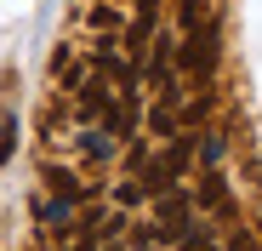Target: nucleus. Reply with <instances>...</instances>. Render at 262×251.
<instances>
[{
  "label": "nucleus",
  "instance_id": "9",
  "mask_svg": "<svg viewBox=\"0 0 262 251\" xmlns=\"http://www.w3.org/2000/svg\"><path fill=\"white\" fill-rule=\"evenodd\" d=\"M12 149H17V114H0V165L12 160Z\"/></svg>",
  "mask_w": 262,
  "mask_h": 251
},
{
  "label": "nucleus",
  "instance_id": "13",
  "mask_svg": "<svg viewBox=\"0 0 262 251\" xmlns=\"http://www.w3.org/2000/svg\"><path fill=\"white\" fill-rule=\"evenodd\" d=\"M200 149H205V165L223 160V137H216V132H205V143H200Z\"/></svg>",
  "mask_w": 262,
  "mask_h": 251
},
{
  "label": "nucleus",
  "instance_id": "1",
  "mask_svg": "<svg viewBox=\"0 0 262 251\" xmlns=\"http://www.w3.org/2000/svg\"><path fill=\"white\" fill-rule=\"evenodd\" d=\"M216 57H223V29H216V23H194L188 40L177 46V63H183L188 74L211 80V74H216Z\"/></svg>",
  "mask_w": 262,
  "mask_h": 251
},
{
  "label": "nucleus",
  "instance_id": "8",
  "mask_svg": "<svg viewBox=\"0 0 262 251\" xmlns=\"http://www.w3.org/2000/svg\"><path fill=\"white\" fill-rule=\"evenodd\" d=\"M103 109H108V86H85V92H80V114H85V120H97Z\"/></svg>",
  "mask_w": 262,
  "mask_h": 251
},
{
  "label": "nucleus",
  "instance_id": "4",
  "mask_svg": "<svg viewBox=\"0 0 262 251\" xmlns=\"http://www.w3.org/2000/svg\"><path fill=\"white\" fill-rule=\"evenodd\" d=\"M46 189H52L63 205H80L85 194H92V183H80L74 172H57V165H46Z\"/></svg>",
  "mask_w": 262,
  "mask_h": 251
},
{
  "label": "nucleus",
  "instance_id": "3",
  "mask_svg": "<svg viewBox=\"0 0 262 251\" xmlns=\"http://www.w3.org/2000/svg\"><path fill=\"white\" fill-rule=\"evenodd\" d=\"M194 200H200V212H211V217H234V194H228V177L216 172V165H211V172L200 177Z\"/></svg>",
  "mask_w": 262,
  "mask_h": 251
},
{
  "label": "nucleus",
  "instance_id": "6",
  "mask_svg": "<svg viewBox=\"0 0 262 251\" xmlns=\"http://www.w3.org/2000/svg\"><path fill=\"white\" fill-rule=\"evenodd\" d=\"M80 149L92 154V160H114V137L108 132H80Z\"/></svg>",
  "mask_w": 262,
  "mask_h": 251
},
{
  "label": "nucleus",
  "instance_id": "10",
  "mask_svg": "<svg viewBox=\"0 0 262 251\" xmlns=\"http://www.w3.org/2000/svg\"><path fill=\"white\" fill-rule=\"evenodd\" d=\"M177 251H223V245H216V240H211V234H205V228H200V234H194V228H188V234H183V240H177Z\"/></svg>",
  "mask_w": 262,
  "mask_h": 251
},
{
  "label": "nucleus",
  "instance_id": "11",
  "mask_svg": "<svg viewBox=\"0 0 262 251\" xmlns=\"http://www.w3.org/2000/svg\"><path fill=\"white\" fill-rule=\"evenodd\" d=\"M143 194H148V189H143V177H131V183H120V194H114V200H120V205H137Z\"/></svg>",
  "mask_w": 262,
  "mask_h": 251
},
{
  "label": "nucleus",
  "instance_id": "2",
  "mask_svg": "<svg viewBox=\"0 0 262 251\" xmlns=\"http://www.w3.org/2000/svg\"><path fill=\"white\" fill-rule=\"evenodd\" d=\"M148 200H154V223H160L154 234L177 245V240H183V234L194 228V200H188V194H183L177 183H171V189H160V194H148Z\"/></svg>",
  "mask_w": 262,
  "mask_h": 251
},
{
  "label": "nucleus",
  "instance_id": "14",
  "mask_svg": "<svg viewBox=\"0 0 262 251\" xmlns=\"http://www.w3.org/2000/svg\"><path fill=\"white\" fill-rule=\"evenodd\" d=\"M92 23H97V29H114L120 12H114V6H92Z\"/></svg>",
  "mask_w": 262,
  "mask_h": 251
},
{
  "label": "nucleus",
  "instance_id": "5",
  "mask_svg": "<svg viewBox=\"0 0 262 251\" xmlns=\"http://www.w3.org/2000/svg\"><path fill=\"white\" fill-rule=\"evenodd\" d=\"M154 17H160V0H137V23H131V57H143L148 34H154Z\"/></svg>",
  "mask_w": 262,
  "mask_h": 251
},
{
  "label": "nucleus",
  "instance_id": "7",
  "mask_svg": "<svg viewBox=\"0 0 262 251\" xmlns=\"http://www.w3.org/2000/svg\"><path fill=\"white\" fill-rule=\"evenodd\" d=\"M148 137H177V114H171L165 103H160V109H148Z\"/></svg>",
  "mask_w": 262,
  "mask_h": 251
},
{
  "label": "nucleus",
  "instance_id": "12",
  "mask_svg": "<svg viewBox=\"0 0 262 251\" xmlns=\"http://www.w3.org/2000/svg\"><path fill=\"white\" fill-rule=\"evenodd\" d=\"M223 251H262V245H256V234H251V228H239V234H234Z\"/></svg>",
  "mask_w": 262,
  "mask_h": 251
}]
</instances>
